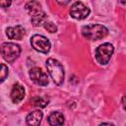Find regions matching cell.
<instances>
[{"mask_svg": "<svg viewBox=\"0 0 126 126\" xmlns=\"http://www.w3.org/2000/svg\"><path fill=\"white\" fill-rule=\"evenodd\" d=\"M108 32V30L98 24H93V25H87L84 26L82 29V34L85 38L89 40H98L100 38H103Z\"/></svg>", "mask_w": 126, "mask_h": 126, "instance_id": "cell-1", "label": "cell"}, {"mask_svg": "<svg viewBox=\"0 0 126 126\" xmlns=\"http://www.w3.org/2000/svg\"><path fill=\"white\" fill-rule=\"evenodd\" d=\"M46 68L52 80L54 81V83L58 86L62 85L65 77L64 68L62 64L54 58H49L46 60Z\"/></svg>", "mask_w": 126, "mask_h": 126, "instance_id": "cell-2", "label": "cell"}, {"mask_svg": "<svg viewBox=\"0 0 126 126\" xmlns=\"http://www.w3.org/2000/svg\"><path fill=\"white\" fill-rule=\"evenodd\" d=\"M26 9L27 11L30 13L32 19V24L35 27L41 25L45 18H46V15L45 13L42 11L41 9V5L39 4V2L37 1H31V2H28L26 4ZM45 23V22H44Z\"/></svg>", "mask_w": 126, "mask_h": 126, "instance_id": "cell-3", "label": "cell"}, {"mask_svg": "<svg viewBox=\"0 0 126 126\" xmlns=\"http://www.w3.org/2000/svg\"><path fill=\"white\" fill-rule=\"evenodd\" d=\"M1 53L7 62L12 63L20 56L21 47L13 42H4L1 45Z\"/></svg>", "mask_w": 126, "mask_h": 126, "instance_id": "cell-4", "label": "cell"}, {"mask_svg": "<svg viewBox=\"0 0 126 126\" xmlns=\"http://www.w3.org/2000/svg\"><path fill=\"white\" fill-rule=\"evenodd\" d=\"M113 51H114V48L111 43L105 42V43L100 44L95 50L96 61L101 65H106L109 62V60L113 54Z\"/></svg>", "mask_w": 126, "mask_h": 126, "instance_id": "cell-5", "label": "cell"}, {"mask_svg": "<svg viewBox=\"0 0 126 126\" xmlns=\"http://www.w3.org/2000/svg\"><path fill=\"white\" fill-rule=\"evenodd\" d=\"M31 44L38 52L41 53H47L50 50L51 44L47 37L41 34H34L31 38Z\"/></svg>", "mask_w": 126, "mask_h": 126, "instance_id": "cell-6", "label": "cell"}, {"mask_svg": "<svg viewBox=\"0 0 126 126\" xmlns=\"http://www.w3.org/2000/svg\"><path fill=\"white\" fill-rule=\"evenodd\" d=\"M90 12H91L90 9L83 2H80V1L73 3L70 9V15L74 19H77V20L86 19L90 15Z\"/></svg>", "mask_w": 126, "mask_h": 126, "instance_id": "cell-7", "label": "cell"}, {"mask_svg": "<svg viewBox=\"0 0 126 126\" xmlns=\"http://www.w3.org/2000/svg\"><path fill=\"white\" fill-rule=\"evenodd\" d=\"M30 74V78L32 79V81L33 83H35L36 85L39 86H46L48 84V77L47 74L42 71L40 68L38 67H34L32 68L29 72Z\"/></svg>", "mask_w": 126, "mask_h": 126, "instance_id": "cell-8", "label": "cell"}, {"mask_svg": "<svg viewBox=\"0 0 126 126\" xmlns=\"http://www.w3.org/2000/svg\"><path fill=\"white\" fill-rule=\"evenodd\" d=\"M6 33H7L8 37L10 39H18V40H20L25 35L26 31H25L24 27H22L20 25H17L15 27H9L6 30Z\"/></svg>", "mask_w": 126, "mask_h": 126, "instance_id": "cell-9", "label": "cell"}, {"mask_svg": "<svg viewBox=\"0 0 126 126\" xmlns=\"http://www.w3.org/2000/svg\"><path fill=\"white\" fill-rule=\"evenodd\" d=\"M42 116H43V114H42L41 110H39V109L33 110L27 115L26 122H27L28 126H39Z\"/></svg>", "mask_w": 126, "mask_h": 126, "instance_id": "cell-10", "label": "cell"}, {"mask_svg": "<svg viewBox=\"0 0 126 126\" xmlns=\"http://www.w3.org/2000/svg\"><path fill=\"white\" fill-rule=\"evenodd\" d=\"M11 99L14 103H18L21 100H23L24 96H25V89L22 85H20L19 83H16L11 91Z\"/></svg>", "mask_w": 126, "mask_h": 126, "instance_id": "cell-11", "label": "cell"}, {"mask_svg": "<svg viewBox=\"0 0 126 126\" xmlns=\"http://www.w3.org/2000/svg\"><path fill=\"white\" fill-rule=\"evenodd\" d=\"M48 123L51 126H60L64 123V115L59 111H54L48 116Z\"/></svg>", "mask_w": 126, "mask_h": 126, "instance_id": "cell-12", "label": "cell"}, {"mask_svg": "<svg viewBox=\"0 0 126 126\" xmlns=\"http://www.w3.org/2000/svg\"><path fill=\"white\" fill-rule=\"evenodd\" d=\"M31 102L34 105V106H37V107H44L48 104V100L44 97H39V96H35V97H32L31 99Z\"/></svg>", "mask_w": 126, "mask_h": 126, "instance_id": "cell-13", "label": "cell"}, {"mask_svg": "<svg viewBox=\"0 0 126 126\" xmlns=\"http://www.w3.org/2000/svg\"><path fill=\"white\" fill-rule=\"evenodd\" d=\"M43 26H44L45 30H47V32H51V33L57 32V27H56V25L53 24L52 22H45V23L43 24Z\"/></svg>", "mask_w": 126, "mask_h": 126, "instance_id": "cell-14", "label": "cell"}, {"mask_svg": "<svg viewBox=\"0 0 126 126\" xmlns=\"http://www.w3.org/2000/svg\"><path fill=\"white\" fill-rule=\"evenodd\" d=\"M8 73H9V71H8V67L5 65V64H1V79H0V81L1 82H4V80L6 79V77L8 76Z\"/></svg>", "mask_w": 126, "mask_h": 126, "instance_id": "cell-15", "label": "cell"}, {"mask_svg": "<svg viewBox=\"0 0 126 126\" xmlns=\"http://www.w3.org/2000/svg\"><path fill=\"white\" fill-rule=\"evenodd\" d=\"M10 5H11V1H6V2L1 1V2H0V6L3 7V8H7V7L10 6Z\"/></svg>", "mask_w": 126, "mask_h": 126, "instance_id": "cell-16", "label": "cell"}, {"mask_svg": "<svg viewBox=\"0 0 126 126\" xmlns=\"http://www.w3.org/2000/svg\"><path fill=\"white\" fill-rule=\"evenodd\" d=\"M121 102H122V106H123V108L126 110V95H124V96L122 97Z\"/></svg>", "mask_w": 126, "mask_h": 126, "instance_id": "cell-17", "label": "cell"}, {"mask_svg": "<svg viewBox=\"0 0 126 126\" xmlns=\"http://www.w3.org/2000/svg\"><path fill=\"white\" fill-rule=\"evenodd\" d=\"M99 126H114L112 123H108V122H103L101 124H99Z\"/></svg>", "mask_w": 126, "mask_h": 126, "instance_id": "cell-18", "label": "cell"}]
</instances>
